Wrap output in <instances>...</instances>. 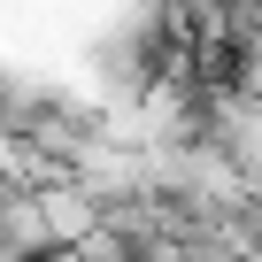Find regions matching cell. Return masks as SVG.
I'll return each instance as SVG.
<instances>
[{"instance_id":"obj_1","label":"cell","mask_w":262,"mask_h":262,"mask_svg":"<svg viewBox=\"0 0 262 262\" xmlns=\"http://www.w3.org/2000/svg\"><path fill=\"white\" fill-rule=\"evenodd\" d=\"M70 178L116 216V208H131V201L147 193V147L116 139V131H93V139L77 147V162H70Z\"/></svg>"},{"instance_id":"obj_2","label":"cell","mask_w":262,"mask_h":262,"mask_svg":"<svg viewBox=\"0 0 262 262\" xmlns=\"http://www.w3.org/2000/svg\"><path fill=\"white\" fill-rule=\"evenodd\" d=\"M201 116H208V139L231 147V162H239L247 178H262V100L239 93V85H216V93L201 100Z\"/></svg>"},{"instance_id":"obj_3","label":"cell","mask_w":262,"mask_h":262,"mask_svg":"<svg viewBox=\"0 0 262 262\" xmlns=\"http://www.w3.org/2000/svg\"><path fill=\"white\" fill-rule=\"evenodd\" d=\"M0 239H8V262H47V254H62L39 193H8V208H0Z\"/></svg>"},{"instance_id":"obj_4","label":"cell","mask_w":262,"mask_h":262,"mask_svg":"<svg viewBox=\"0 0 262 262\" xmlns=\"http://www.w3.org/2000/svg\"><path fill=\"white\" fill-rule=\"evenodd\" d=\"M39 201H47V224H54V247H85V239H93V231L108 224V208H100V201H93V193H85L77 178L47 185Z\"/></svg>"},{"instance_id":"obj_5","label":"cell","mask_w":262,"mask_h":262,"mask_svg":"<svg viewBox=\"0 0 262 262\" xmlns=\"http://www.w3.org/2000/svg\"><path fill=\"white\" fill-rule=\"evenodd\" d=\"M247 224H254V247H262V201H254V208H247Z\"/></svg>"},{"instance_id":"obj_6","label":"cell","mask_w":262,"mask_h":262,"mask_svg":"<svg viewBox=\"0 0 262 262\" xmlns=\"http://www.w3.org/2000/svg\"><path fill=\"white\" fill-rule=\"evenodd\" d=\"M231 262H262V247H254V254H231Z\"/></svg>"}]
</instances>
